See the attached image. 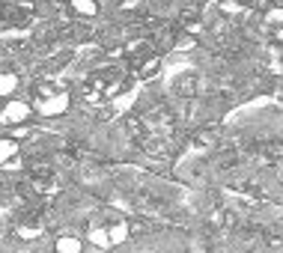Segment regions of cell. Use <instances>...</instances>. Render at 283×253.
<instances>
[{"label":"cell","instance_id":"obj_1","mask_svg":"<svg viewBox=\"0 0 283 253\" xmlns=\"http://www.w3.org/2000/svg\"><path fill=\"white\" fill-rule=\"evenodd\" d=\"M78 248H80V244H78L74 238H60V244H57L60 253H78Z\"/></svg>","mask_w":283,"mask_h":253}]
</instances>
